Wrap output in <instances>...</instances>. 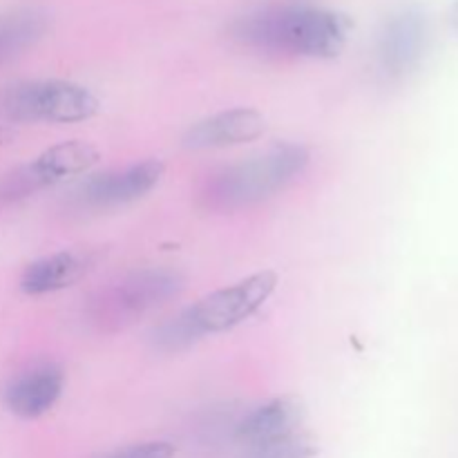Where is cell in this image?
Masks as SVG:
<instances>
[{"label": "cell", "instance_id": "obj_14", "mask_svg": "<svg viewBox=\"0 0 458 458\" xmlns=\"http://www.w3.org/2000/svg\"><path fill=\"white\" fill-rule=\"evenodd\" d=\"M318 454V445L309 437L293 434L284 441L268 443V445L249 447L242 458H313Z\"/></svg>", "mask_w": 458, "mask_h": 458}, {"label": "cell", "instance_id": "obj_6", "mask_svg": "<svg viewBox=\"0 0 458 458\" xmlns=\"http://www.w3.org/2000/svg\"><path fill=\"white\" fill-rule=\"evenodd\" d=\"M428 16L419 7H405L385 22L376 45L378 67L387 79H405L420 65L428 49Z\"/></svg>", "mask_w": 458, "mask_h": 458}, {"label": "cell", "instance_id": "obj_9", "mask_svg": "<svg viewBox=\"0 0 458 458\" xmlns=\"http://www.w3.org/2000/svg\"><path fill=\"white\" fill-rule=\"evenodd\" d=\"M65 389V371L54 362L34 365L18 374L4 389V405L21 419L47 414Z\"/></svg>", "mask_w": 458, "mask_h": 458}, {"label": "cell", "instance_id": "obj_7", "mask_svg": "<svg viewBox=\"0 0 458 458\" xmlns=\"http://www.w3.org/2000/svg\"><path fill=\"white\" fill-rule=\"evenodd\" d=\"M165 165L159 159H146L121 170L89 177L79 188V199L89 208H119L146 197L164 177Z\"/></svg>", "mask_w": 458, "mask_h": 458}, {"label": "cell", "instance_id": "obj_15", "mask_svg": "<svg viewBox=\"0 0 458 458\" xmlns=\"http://www.w3.org/2000/svg\"><path fill=\"white\" fill-rule=\"evenodd\" d=\"M174 445L165 441H146L134 443V445L121 447V450L110 452L103 458H173Z\"/></svg>", "mask_w": 458, "mask_h": 458}, {"label": "cell", "instance_id": "obj_2", "mask_svg": "<svg viewBox=\"0 0 458 458\" xmlns=\"http://www.w3.org/2000/svg\"><path fill=\"white\" fill-rule=\"evenodd\" d=\"M309 161V148L300 143H277L262 155L224 165L208 174L199 192L201 206L217 213H231L259 204L302 174Z\"/></svg>", "mask_w": 458, "mask_h": 458}, {"label": "cell", "instance_id": "obj_1", "mask_svg": "<svg viewBox=\"0 0 458 458\" xmlns=\"http://www.w3.org/2000/svg\"><path fill=\"white\" fill-rule=\"evenodd\" d=\"M352 21L344 13L311 4H286L244 13L231 36L244 47L271 56L335 58L344 49Z\"/></svg>", "mask_w": 458, "mask_h": 458}, {"label": "cell", "instance_id": "obj_3", "mask_svg": "<svg viewBox=\"0 0 458 458\" xmlns=\"http://www.w3.org/2000/svg\"><path fill=\"white\" fill-rule=\"evenodd\" d=\"M186 286L179 271L165 267L139 268L110 282L89 298L85 316L103 334L125 329L177 298Z\"/></svg>", "mask_w": 458, "mask_h": 458}, {"label": "cell", "instance_id": "obj_16", "mask_svg": "<svg viewBox=\"0 0 458 458\" xmlns=\"http://www.w3.org/2000/svg\"><path fill=\"white\" fill-rule=\"evenodd\" d=\"M450 22H452V30H454L456 36H458V0H454V4H452Z\"/></svg>", "mask_w": 458, "mask_h": 458}, {"label": "cell", "instance_id": "obj_4", "mask_svg": "<svg viewBox=\"0 0 458 458\" xmlns=\"http://www.w3.org/2000/svg\"><path fill=\"white\" fill-rule=\"evenodd\" d=\"M97 112L98 98L72 81H27L0 94V116L13 123H79Z\"/></svg>", "mask_w": 458, "mask_h": 458}, {"label": "cell", "instance_id": "obj_12", "mask_svg": "<svg viewBox=\"0 0 458 458\" xmlns=\"http://www.w3.org/2000/svg\"><path fill=\"white\" fill-rule=\"evenodd\" d=\"M92 268V258L81 250H61L47 255L25 268L21 277V289L27 295L56 293L76 284Z\"/></svg>", "mask_w": 458, "mask_h": 458}, {"label": "cell", "instance_id": "obj_10", "mask_svg": "<svg viewBox=\"0 0 458 458\" xmlns=\"http://www.w3.org/2000/svg\"><path fill=\"white\" fill-rule=\"evenodd\" d=\"M302 403L293 396H277L273 401L264 403L258 410L246 414L240 423L235 425L237 443L246 447L268 445V443L284 441L293 437L295 429L302 423Z\"/></svg>", "mask_w": 458, "mask_h": 458}, {"label": "cell", "instance_id": "obj_5", "mask_svg": "<svg viewBox=\"0 0 458 458\" xmlns=\"http://www.w3.org/2000/svg\"><path fill=\"white\" fill-rule=\"evenodd\" d=\"M277 289L276 271H259L235 284L206 295L188 307L192 327L204 338L208 334H222L249 320L268 302Z\"/></svg>", "mask_w": 458, "mask_h": 458}, {"label": "cell", "instance_id": "obj_11", "mask_svg": "<svg viewBox=\"0 0 458 458\" xmlns=\"http://www.w3.org/2000/svg\"><path fill=\"white\" fill-rule=\"evenodd\" d=\"M98 150L88 141H63L58 146L47 148L43 155L36 157L31 164L21 165V174L30 186L31 195L56 183L65 182L67 177L85 173L98 161Z\"/></svg>", "mask_w": 458, "mask_h": 458}, {"label": "cell", "instance_id": "obj_13", "mask_svg": "<svg viewBox=\"0 0 458 458\" xmlns=\"http://www.w3.org/2000/svg\"><path fill=\"white\" fill-rule=\"evenodd\" d=\"M47 16L38 9L0 13V65L34 47L47 31Z\"/></svg>", "mask_w": 458, "mask_h": 458}, {"label": "cell", "instance_id": "obj_8", "mask_svg": "<svg viewBox=\"0 0 458 458\" xmlns=\"http://www.w3.org/2000/svg\"><path fill=\"white\" fill-rule=\"evenodd\" d=\"M267 130V121L258 110L250 107H233L217 114L201 119L192 125L183 137L188 150H215V148L242 146L255 141Z\"/></svg>", "mask_w": 458, "mask_h": 458}]
</instances>
